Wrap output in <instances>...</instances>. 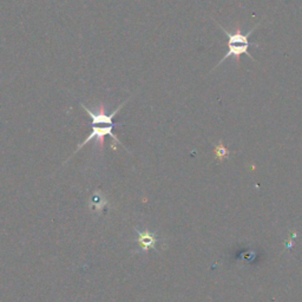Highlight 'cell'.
I'll use <instances>...</instances> for the list:
<instances>
[{
  "instance_id": "277c9868",
  "label": "cell",
  "mask_w": 302,
  "mask_h": 302,
  "mask_svg": "<svg viewBox=\"0 0 302 302\" xmlns=\"http://www.w3.org/2000/svg\"><path fill=\"white\" fill-rule=\"evenodd\" d=\"M215 151H216L217 157H220V158L224 157V156H227V154H228V150L223 147L222 144H219V145H217L216 149H215Z\"/></svg>"
},
{
  "instance_id": "3957f363",
  "label": "cell",
  "mask_w": 302,
  "mask_h": 302,
  "mask_svg": "<svg viewBox=\"0 0 302 302\" xmlns=\"http://www.w3.org/2000/svg\"><path fill=\"white\" fill-rule=\"evenodd\" d=\"M137 242H138L140 247L143 250H148L150 248H155L156 242H157V238L154 234H151L149 230L138 231V234H137Z\"/></svg>"
},
{
  "instance_id": "7a4b0ae2",
  "label": "cell",
  "mask_w": 302,
  "mask_h": 302,
  "mask_svg": "<svg viewBox=\"0 0 302 302\" xmlns=\"http://www.w3.org/2000/svg\"><path fill=\"white\" fill-rule=\"evenodd\" d=\"M214 21L216 22V25L219 26V28H220L221 30H222V32H223V33L225 34V36H227V38H228V52L225 53L223 58L221 59V62L217 63L216 66L213 68V71H215L217 67L221 66V64L224 63L227 59L231 58V57L236 60V63H238V65L241 64V56H243V55H246L247 57H249V58H250L251 60H254V62H256L254 57H251V55L249 53V48H250V47L259 48V44H251L250 41H249V37H250V34L253 33V32L255 31V30L259 28L260 25H261L262 20H261V21H259L258 24H255L254 28L251 29L249 32H247L246 34L241 32V26H240V24L236 25L235 32H229V31H227V30H225V29L223 28L222 25L220 24V22H217V21L215 20V19H214Z\"/></svg>"
},
{
  "instance_id": "6da1fadb",
  "label": "cell",
  "mask_w": 302,
  "mask_h": 302,
  "mask_svg": "<svg viewBox=\"0 0 302 302\" xmlns=\"http://www.w3.org/2000/svg\"><path fill=\"white\" fill-rule=\"evenodd\" d=\"M131 98L132 97L125 99V101L122 103V104L118 105L117 108L110 113H106L105 105L103 104V103H99V105L96 106V109H91V108H89V106H86L85 104H83V103H80V106H82V108L84 109V111L87 113V116L91 118V124H92V131L90 132V135L87 136L82 143L78 144L77 149H76L74 154H72V156H75L76 154H77L80 149H83L87 143L91 142V141H96V144L99 145V149H101V151H103V147H104V138L106 136H110L113 140V143L111 144V148L113 149V150H116V145L117 144H121L122 147H124L123 143H122L121 141L118 140L117 137L114 136V133L112 132V129L114 128L113 117L121 111L122 108H123V106L127 104V103ZM124 149H127V148L124 147ZM72 156H71V157H72ZM71 157L67 158L66 162H67V160H70Z\"/></svg>"
}]
</instances>
